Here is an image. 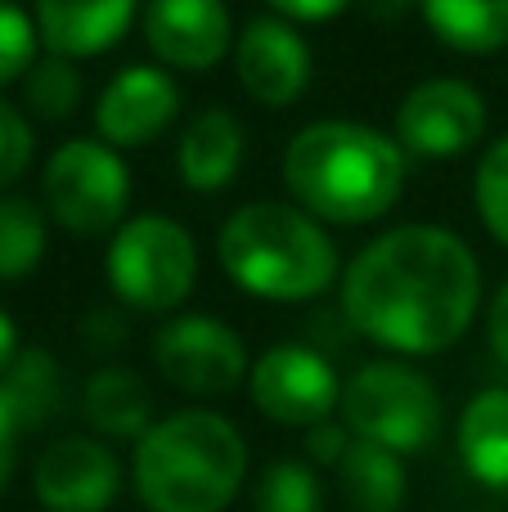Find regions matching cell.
<instances>
[{"label":"cell","instance_id":"cell-19","mask_svg":"<svg viewBox=\"0 0 508 512\" xmlns=\"http://www.w3.org/2000/svg\"><path fill=\"white\" fill-rule=\"evenodd\" d=\"M90 427L104 436H122V441H140L149 432V414H153V396L131 369H99L86 382L81 396Z\"/></svg>","mask_w":508,"mask_h":512},{"label":"cell","instance_id":"cell-33","mask_svg":"<svg viewBox=\"0 0 508 512\" xmlns=\"http://www.w3.org/2000/svg\"><path fill=\"white\" fill-rule=\"evenodd\" d=\"M410 5H419V0H365V9L378 18V23H387V18H396V14H405Z\"/></svg>","mask_w":508,"mask_h":512},{"label":"cell","instance_id":"cell-5","mask_svg":"<svg viewBox=\"0 0 508 512\" xmlns=\"http://www.w3.org/2000/svg\"><path fill=\"white\" fill-rule=\"evenodd\" d=\"M104 274L122 306L144 310V315H167L194 292L198 248L180 221L144 212L117 225L104 256Z\"/></svg>","mask_w":508,"mask_h":512},{"label":"cell","instance_id":"cell-25","mask_svg":"<svg viewBox=\"0 0 508 512\" xmlns=\"http://www.w3.org/2000/svg\"><path fill=\"white\" fill-rule=\"evenodd\" d=\"M473 194H477V212H482L486 230L508 248V135L495 140L486 149V158L477 162Z\"/></svg>","mask_w":508,"mask_h":512},{"label":"cell","instance_id":"cell-3","mask_svg":"<svg viewBox=\"0 0 508 512\" xmlns=\"http://www.w3.org/2000/svg\"><path fill=\"white\" fill-rule=\"evenodd\" d=\"M131 477L149 512H225L248 477V445L230 418L180 409L135 441Z\"/></svg>","mask_w":508,"mask_h":512},{"label":"cell","instance_id":"cell-7","mask_svg":"<svg viewBox=\"0 0 508 512\" xmlns=\"http://www.w3.org/2000/svg\"><path fill=\"white\" fill-rule=\"evenodd\" d=\"M45 212L72 234H108L131 207V171L104 140H68L41 176Z\"/></svg>","mask_w":508,"mask_h":512},{"label":"cell","instance_id":"cell-8","mask_svg":"<svg viewBox=\"0 0 508 512\" xmlns=\"http://www.w3.org/2000/svg\"><path fill=\"white\" fill-rule=\"evenodd\" d=\"M153 364L185 396H230L248 378V351L230 324L212 315L167 319L153 337Z\"/></svg>","mask_w":508,"mask_h":512},{"label":"cell","instance_id":"cell-22","mask_svg":"<svg viewBox=\"0 0 508 512\" xmlns=\"http://www.w3.org/2000/svg\"><path fill=\"white\" fill-rule=\"evenodd\" d=\"M45 256V216L32 198H0V283H18Z\"/></svg>","mask_w":508,"mask_h":512},{"label":"cell","instance_id":"cell-9","mask_svg":"<svg viewBox=\"0 0 508 512\" xmlns=\"http://www.w3.org/2000/svg\"><path fill=\"white\" fill-rule=\"evenodd\" d=\"M252 405L284 427H320L342 405V382L315 346H270L252 364Z\"/></svg>","mask_w":508,"mask_h":512},{"label":"cell","instance_id":"cell-17","mask_svg":"<svg viewBox=\"0 0 508 512\" xmlns=\"http://www.w3.org/2000/svg\"><path fill=\"white\" fill-rule=\"evenodd\" d=\"M459 459L477 486L508 499V387H491L468 400L459 418Z\"/></svg>","mask_w":508,"mask_h":512},{"label":"cell","instance_id":"cell-29","mask_svg":"<svg viewBox=\"0 0 508 512\" xmlns=\"http://www.w3.org/2000/svg\"><path fill=\"white\" fill-rule=\"evenodd\" d=\"M284 18H297V23H324V18L342 14L351 0H270Z\"/></svg>","mask_w":508,"mask_h":512},{"label":"cell","instance_id":"cell-23","mask_svg":"<svg viewBox=\"0 0 508 512\" xmlns=\"http://www.w3.org/2000/svg\"><path fill=\"white\" fill-rule=\"evenodd\" d=\"M23 99L41 122H63V117L77 113L81 99V72L72 68V59H59V54H45L27 68L23 77Z\"/></svg>","mask_w":508,"mask_h":512},{"label":"cell","instance_id":"cell-12","mask_svg":"<svg viewBox=\"0 0 508 512\" xmlns=\"http://www.w3.org/2000/svg\"><path fill=\"white\" fill-rule=\"evenodd\" d=\"M180 113V86L171 72L131 63L95 99V131L108 149H140L153 144Z\"/></svg>","mask_w":508,"mask_h":512},{"label":"cell","instance_id":"cell-27","mask_svg":"<svg viewBox=\"0 0 508 512\" xmlns=\"http://www.w3.org/2000/svg\"><path fill=\"white\" fill-rule=\"evenodd\" d=\"M32 149H36V140H32L27 117L9 99H0V189L23 176L27 162H32Z\"/></svg>","mask_w":508,"mask_h":512},{"label":"cell","instance_id":"cell-31","mask_svg":"<svg viewBox=\"0 0 508 512\" xmlns=\"http://www.w3.org/2000/svg\"><path fill=\"white\" fill-rule=\"evenodd\" d=\"M14 450H18V423H14V414H9V405L0 400V486H5L9 472H14Z\"/></svg>","mask_w":508,"mask_h":512},{"label":"cell","instance_id":"cell-21","mask_svg":"<svg viewBox=\"0 0 508 512\" xmlns=\"http://www.w3.org/2000/svg\"><path fill=\"white\" fill-rule=\"evenodd\" d=\"M0 400L9 405L18 432H32V427L50 423V414L59 409V369H54V360L41 346L18 351V360L0 378Z\"/></svg>","mask_w":508,"mask_h":512},{"label":"cell","instance_id":"cell-26","mask_svg":"<svg viewBox=\"0 0 508 512\" xmlns=\"http://www.w3.org/2000/svg\"><path fill=\"white\" fill-rule=\"evenodd\" d=\"M36 18L14 0H0V86L23 81L36 63Z\"/></svg>","mask_w":508,"mask_h":512},{"label":"cell","instance_id":"cell-16","mask_svg":"<svg viewBox=\"0 0 508 512\" xmlns=\"http://www.w3.org/2000/svg\"><path fill=\"white\" fill-rule=\"evenodd\" d=\"M180 180L198 194H216L225 189L243 167V126L225 108H207L185 126L176 149Z\"/></svg>","mask_w":508,"mask_h":512},{"label":"cell","instance_id":"cell-4","mask_svg":"<svg viewBox=\"0 0 508 512\" xmlns=\"http://www.w3.org/2000/svg\"><path fill=\"white\" fill-rule=\"evenodd\" d=\"M221 270L261 301H311L338 279L333 239L288 203H248L221 225Z\"/></svg>","mask_w":508,"mask_h":512},{"label":"cell","instance_id":"cell-24","mask_svg":"<svg viewBox=\"0 0 508 512\" xmlns=\"http://www.w3.org/2000/svg\"><path fill=\"white\" fill-rule=\"evenodd\" d=\"M257 512H320V481L302 459H275L257 481Z\"/></svg>","mask_w":508,"mask_h":512},{"label":"cell","instance_id":"cell-28","mask_svg":"<svg viewBox=\"0 0 508 512\" xmlns=\"http://www.w3.org/2000/svg\"><path fill=\"white\" fill-rule=\"evenodd\" d=\"M347 450H351L347 423H320V427H311V432H306V454H311L315 463H333V468H338Z\"/></svg>","mask_w":508,"mask_h":512},{"label":"cell","instance_id":"cell-18","mask_svg":"<svg viewBox=\"0 0 508 512\" xmlns=\"http://www.w3.org/2000/svg\"><path fill=\"white\" fill-rule=\"evenodd\" d=\"M432 36L459 54H495L508 45V0H419Z\"/></svg>","mask_w":508,"mask_h":512},{"label":"cell","instance_id":"cell-20","mask_svg":"<svg viewBox=\"0 0 508 512\" xmlns=\"http://www.w3.org/2000/svg\"><path fill=\"white\" fill-rule=\"evenodd\" d=\"M338 490L351 512H396L405 504L401 454L351 441V450L338 463Z\"/></svg>","mask_w":508,"mask_h":512},{"label":"cell","instance_id":"cell-6","mask_svg":"<svg viewBox=\"0 0 508 512\" xmlns=\"http://www.w3.org/2000/svg\"><path fill=\"white\" fill-rule=\"evenodd\" d=\"M342 423L356 441L392 454H419L441 427V400L419 369L378 360L351 373L342 387Z\"/></svg>","mask_w":508,"mask_h":512},{"label":"cell","instance_id":"cell-15","mask_svg":"<svg viewBox=\"0 0 508 512\" xmlns=\"http://www.w3.org/2000/svg\"><path fill=\"white\" fill-rule=\"evenodd\" d=\"M140 0H36L41 45L59 59H95L131 32Z\"/></svg>","mask_w":508,"mask_h":512},{"label":"cell","instance_id":"cell-13","mask_svg":"<svg viewBox=\"0 0 508 512\" xmlns=\"http://www.w3.org/2000/svg\"><path fill=\"white\" fill-rule=\"evenodd\" d=\"M32 486L45 512H104L122 490V468L108 445L90 436H68L36 459Z\"/></svg>","mask_w":508,"mask_h":512},{"label":"cell","instance_id":"cell-30","mask_svg":"<svg viewBox=\"0 0 508 512\" xmlns=\"http://www.w3.org/2000/svg\"><path fill=\"white\" fill-rule=\"evenodd\" d=\"M486 337H491L495 360L508 369V283L495 292V301H491V315H486Z\"/></svg>","mask_w":508,"mask_h":512},{"label":"cell","instance_id":"cell-11","mask_svg":"<svg viewBox=\"0 0 508 512\" xmlns=\"http://www.w3.org/2000/svg\"><path fill=\"white\" fill-rule=\"evenodd\" d=\"M234 72L257 104L288 108L311 86V45L297 27H288V18H248L239 41H234Z\"/></svg>","mask_w":508,"mask_h":512},{"label":"cell","instance_id":"cell-14","mask_svg":"<svg viewBox=\"0 0 508 512\" xmlns=\"http://www.w3.org/2000/svg\"><path fill=\"white\" fill-rule=\"evenodd\" d=\"M144 41L167 68L207 72L230 50L225 0H144Z\"/></svg>","mask_w":508,"mask_h":512},{"label":"cell","instance_id":"cell-2","mask_svg":"<svg viewBox=\"0 0 508 512\" xmlns=\"http://www.w3.org/2000/svg\"><path fill=\"white\" fill-rule=\"evenodd\" d=\"M284 185L306 216L333 225H369L401 198L405 153L374 126L311 122L284 149Z\"/></svg>","mask_w":508,"mask_h":512},{"label":"cell","instance_id":"cell-32","mask_svg":"<svg viewBox=\"0 0 508 512\" xmlns=\"http://www.w3.org/2000/svg\"><path fill=\"white\" fill-rule=\"evenodd\" d=\"M14 360H18V328H14V319L0 310V378L9 373Z\"/></svg>","mask_w":508,"mask_h":512},{"label":"cell","instance_id":"cell-1","mask_svg":"<svg viewBox=\"0 0 508 512\" xmlns=\"http://www.w3.org/2000/svg\"><path fill=\"white\" fill-rule=\"evenodd\" d=\"M482 270L459 234L401 225L374 239L342 274V315L360 337L401 355H441L468 333Z\"/></svg>","mask_w":508,"mask_h":512},{"label":"cell","instance_id":"cell-10","mask_svg":"<svg viewBox=\"0 0 508 512\" xmlns=\"http://www.w3.org/2000/svg\"><path fill=\"white\" fill-rule=\"evenodd\" d=\"M486 131V104L468 81L432 77L414 86L396 108V144L419 158H455Z\"/></svg>","mask_w":508,"mask_h":512}]
</instances>
